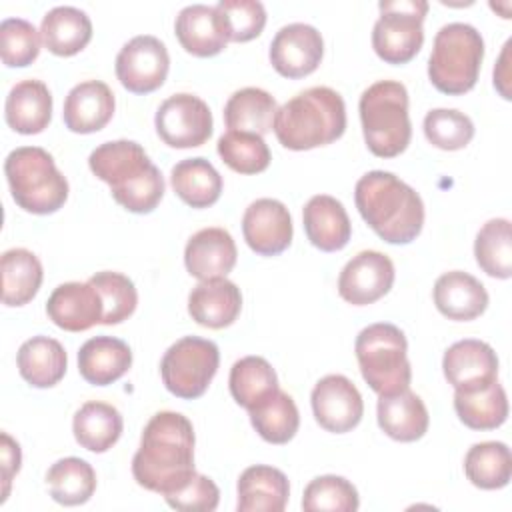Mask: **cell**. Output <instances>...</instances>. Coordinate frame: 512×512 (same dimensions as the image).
Wrapping results in <instances>:
<instances>
[{"label":"cell","mask_w":512,"mask_h":512,"mask_svg":"<svg viewBox=\"0 0 512 512\" xmlns=\"http://www.w3.org/2000/svg\"><path fill=\"white\" fill-rule=\"evenodd\" d=\"M316 422L334 434L356 428L364 414V402L354 382L342 374H328L316 382L310 394Z\"/></svg>","instance_id":"13"},{"label":"cell","mask_w":512,"mask_h":512,"mask_svg":"<svg viewBox=\"0 0 512 512\" xmlns=\"http://www.w3.org/2000/svg\"><path fill=\"white\" fill-rule=\"evenodd\" d=\"M176 196L192 208H208L222 194V176L206 158L180 160L170 172Z\"/></svg>","instance_id":"33"},{"label":"cell","mask_w":512,"mask_h":512,"mask_svg":"<svg viewBox=\"0 0 512 512\" xmlns=\"http://www.w3.org/2000/svg\"><path fill=\"white\" fill-rule=\"evenodd\" d=\"M354 202L364 222L388 244H410L422 232L424 202L392 172L364 174L356 182Z\"/></svg>","instance_id":"2"},{"label":"cell","mask_w":512,"mask_h":512,"mask_svg":"<svg viewBox=\"0 0 512 512\" xmlns=\"http://www.w3.org/2000/svg\"><path fill=\"white\" fill-rule=\"evenodd\" d=\"M238 512H282L290 484L282 470L266 464L246 468L238 478Z\"/></svg>","instance_id":"24"},{"label":"cell","mask_w":512,"mask_h":512,"mask_svg":"<svg viewBox=\"0 0 512 512\" xmlns=\"http://www.w3.org/2000/svg\"><path fill=\"white\" fill-rule=\"evenodd\" d=\"M376 416L384 434L398 442L420 440L430 424V416L422 398L410 388L390 396H380Z\"/></svg>","instance_id":"26"},{"label":"cell","mask_w":512,"mask_h":512,"mask_svg":"<svg viewBox=\"0 0 512 512\" xmlns=\"http://www.w3.org/2000/svg\"><path fill=\"white\" fill-rule=\"evenodd\" d=\"M194 470L192 422L172 410L154 414L144 426L140 448L132 458L134 480L162 496L182 488Z\"/></svg>","instance_id":"1"},{"label":"cell","mask_w":512,"mask_h":512,"mask_svg":"<svg viewBox=\"0 0 512 512\" xmlns=\"http://www.w3.org/2000/svg\"><path fill=\"white\" fill-rule=\"evenodd\" d=\"M88 282L98 290L102 298V304H104L102 324L106 326L120 324L134 314L138 304V292L134 282L128 276L120 272L104 270L90 276Z\"/></svg>","instance_id":"42"},{"label":"cell","mask_w":512,"mask_h":512,"mask_svg":"<svg viewBox=\"0 0 512 512\" xmlns=\"http://www.w3.org/2000/svg\"><path fill=\"white\" fill-rule=\"evenodd\" d=\"M508 50H510V40L504 44V50H502V54H500V60H498V64H496V68H494V86L500 90V94H502L506 100H510V92L506 90V84L510 82V74L506 72V70H508Z\"/></svg>","instance_id":"49"},{"label":"cell","mask_w":512,"mask_h":512,"mask_svg":"<svg viewBox=\"0 0 512 512\" xmlns=\"http://www.w3.org/2000/svg\"><path fill=\"white\" fill-rule=\"evenodd\" d=\"M12 200L30 214H52L68 198V180L52 154L38 146H20L4 160Z\"/></svg>","instance_id":"6"},{"label":"cell","mask_w":512,"mask_h":512,"mask_svg":"<svg viewBox=\"0 0 512 512\" xmlns=\"http://www.w3.org/2000/svg\"><path fill=\"white\" fill-rule=\"evenodd\" d=\"M442 370L454 390H478L498 380V356L490 344L466 338L444 352Z\"/></svg>","instance_id":"17"},{"label":"cell","mask_w":512,"mask_h":512,"mask_svg":"<svg viewBox=\"0 0 512 512\" xmlns=\"http://www.w3.org/2000/svg\"><path fill=\"white\" fill-rule=\"evenodd\" d=\"M454 410L464 426L472 430H494L508 418L506 390L498 380L478 390H456Z\"/></svg>","instance_id":"34"},{"label":"cell","mask_w":512,"mask_h":512,"mask_svg":"<svg viewBox=\"0 0 512 512\" xmlns=\"http://www.w3.org/2000/svg\"><path fill=\"white\" fill-rule=\"evenodd\" d=\"M464 472L476 488H504L512 478L510 448L496 440L474 444L464 456Z\"/></svg>","instance_id":"38"},{"label":"cell","mask_w":512,"mask_h":512,"mask_svg":"<svg viewBox=\"0 0 512 512\" xmlns=\"http://www.w3.org/2000/svg\"><path fill=\"white\" fill-rule=\"evenodd\" d=\"M88 166L110 186L112 198L134 214L152 212L164 196V178L134 140L104 142L92 150Z\"/></svg>","instance_id":"3"},{"label":"cell","mask_w":512,"mask_h":512,"mask_svg":"<svg viewBox=\"0 0 512 512\" xmlns=\"http://www.w3.org/2000/svg\"><path fill=\"white\" fill-rule=\"evenodd\" d=\"M214 8L228 42L254 40L266 26V10L258 0H220Z\"/></svg>","instance_id":"44"},{"label":"cell","mask_w":512,"mask_h":512,"mask_svg":"<svg viewBox=\"0 0 512 512\" xmlns=\"http://www.w3.org/2000/svg\"><path fill=\"white\" fill-rule=\"evenodd\" d=\"M242 310L240 288L226 280H200L188 296V314L204 328L220 330L238 318Z\"/></svg>","instance_id":"23"},{"label":"cell","mask_w":512,"mask_h":512,"mask_svg":"<svg viewBox=\"0 0 512 512\" xmlns=\"http://www.w3.org/2000/svg\"><path fill=\"white\" fill-rule=\"evenodd\" d=\"M46 314L66 332H84L102 324L104 304L90 282H64L50 294Z\"/></svg>","instance_id":"18"},{"label":"cell","mask_w":512,"mask_h":512,"mask_svg":"<svg viewBox=\"0 0 512 512\" xmlns=\"http://www.w3.org/2000/svg\"><path fill=\"white\" fill-rule=\"evenodd\" d=\"M124 420L118 408L106 402H86L82 404L72 420V432L76 442L96 454L110 450L122 436Z\"/></svg>","instance_id":"31"},{"label":"cell","mask_w":512,"mask_h":512,"mask_svg":"<svg viewBox=\"0 0 512 512\" xmlns=\"http://www.w3.org/2000/svg\"><path fill=\"white\" fill-rule=\"evenodd\" d=\"M40 54V32L22 18H6L0 24V56L10 68H24Z\"/></svg>","instance_id":"46"},{"label":"cell","mask_w":512,"mask_h":512,"mask_svg":"<svg viewBox=\"0 0 512 512\" xmlns=\"http://www.w3.org/2000/svg\"><path fill=\"white\" fill-rule=\"evenodd\" d=\"M156 132L170 148H196L212 136V112L208 104L188 92L172 94L156 110Z\"/></svg>","instance_id":"11"},{"label":"cell","mask_w":512,"mask_h":512,"mask_svg":"<svg viewBox=\"0 0 512 512\" xmlns=\"http://www.w3.org/2000/svg\"><path fill=\"white\" fill-rule=\"evenodd\" d=\"M222 162L238 174H258L270 166V150L262 136L228 130L216 144Z\"/></svg>","instance_id":"41"},{"label":"cell","mask_w":512,"mask_h":512,"mask_svg":"<svg viewBox=\"0 0 512 512\" xmlns=\"http://www.w3.org/2000/svg\"><path fill=\"white\" fill-rule=\"evenodd\" d=\"M394 264L378 250H362L346 262L338 276V294L352 306L380 300L394 284Z\"/></svg>","instance_id":"15"},{"label":"cell","mask_w":512,"mask_h":512,"mask_svg":"<svg viewBox=\"0 0 512 512\" xmlns=\"http://www.w3.org/2000/svg\"><path fill=\"white\" fill-rule=\"evenodd\" d=\"M174 32L180 46L198 58L216 56L228 44L216 8L206 4H190L182 8L176 16Z\"/></svg>","instance_id":"28"},{"label":"cell","mask_w":512,"mask_h":512,"mask_svg":"<svg viewBox=\"0 0 512 512\" xmlns=\"http://www.w3.org/2000/svg\"><path fill=\"white\" fill-rule=\"evenodd\" d=\"M20 376L34 388L56 386L68 366L64 346L50 336H32L26 340L16 354Z\"/></svg>","instance_id":"29"},{"label":"cell","mask_w":512,"mask_h":512,"mask_svg":"<svg viewBox=\"0 0 512 512\" xmlns=\"http://www.w3.org/2000/svg\"><path fill=\"white\" fill-rule=\"evenodd\" d=\"M484 58V40L480 32L464 22L442 26L428 58V78L444 94L460 96L476 86Z\"/></svg>","instance_id":"7"},{"label":"cell","mask_w":512,"mask_h":512,"mask_svg":"<svg viewBox=\"0 0 512 512\" xmlns=\"http://www.w3.org/2000/svg\"><path fill=\"white\" fill-rule=\"evenodd\" d=\"M40 36L52 54L74 56L92 40V22L80 8L56 6L42 18Z\"/></svg>","instance_id":"30"},{"label":"cell","mask_w":512,"mask_h":512,"mask_svg":"<svg viewBox=\"0 0 512 512\" xmlns=\"http://www.w3.org/2000/svg\"><path fill=\"white\" fill-rule=\"evenodd\" d=\"M380 18L372 28V48L388 64L410 62L424 44V0H384L378 4Z\"/></svg>","instance_id":"10"},{"label":"cell","mask_w":512,"mask_h":512,"mask_svg":"<svg viewBox=\"0 0 512 512\" xmlns=\"http://www.w3.org/2000/svg\"><path fill=\"white\" fill-rule=\"evenodd\" d=\"M46 486L58 504L78 506L92 498L96 490V472L86 460L68 456L48 468Z\"/></svg>","instance_id":"37"},{"label":"cell","mask_w":512,"mask_h":512,"mask_svg":"<svg viewBox=\"0 0 512 512\" xmlns=\"http://www.w3.org/2000/svg\"><path fill=\"white\" fill-rule=\"evenodd\" d=\"M276 110L278 106L270 92L248 86L236 90L228 98L224 106V122L228 130L264 136L274 128Z\"/></svg>","instance_id":"32"},{"label":"cell","mask_w":512,"mask_h":512,"mask_svg":"<svg viewBox=\"0 0 512 512\" xmlns=\"http://www.w3.org/2000/svg\"><path fill=\"white\" fill-rule=\"evenodd\" d=\"M220 352L212 340L184 336L162 356L160 376L168 392L182 400L200 398L218 372Z\"/></svg>","instance_id":"9"},{"label":"cell","mask_w":512,"mask_h":512,"mask_svg":"<svg viewBox=\"0 0 512 512\" xmlns=\"http://www.w3.org/2000/svg\"><path fill=\"white\" fill-rule=\"evenodd\" d=\"M242 234L256 254L276 256L292 242V216L280 200L258 198L242 216Z\"/></svg>","instance_id":"16"},{"label":"cell","mask_w":512,"mask_h":512,"mask_svg":"<svg viewBox=\"0 0 512 512\" xmlns=\"http://www.w3.org/2000/svg\"><path fill=\"white\" fill-rule=\"evenodd\" d=\"M324 54L322 34L304 22L282 26L270 42V64L284 78H304L312 74Z\"/></svg>","instance_id":"14"},{"label":"cell","mask_w":512,"mask_h":512,"mask_svg":"<svg viewBox=\"0 0 512 512\" xmlns=\"http://www.w3.org/2000/svg\"><path fill=\"white\" fill-rule=\"evenodd\" d=\"M248 412L254 430L270 444H286L298 432L300 414L296 402L280 388L266 402Z\"/></svg>","instance_id":"39"},{"label":"cell","mask_w":512,"mask_h":512,"mask_svg":"<svg viewBox=\"0 0 512 512\" xmlns=\"http://www.w3.org/2000/svg\"><path fill=\"white\" fill-rule=\"evenodd\" d=\"M474 256L478 266L492 278L512 276V234L510 220L492 218L476 234Z\"/></svg>","instance_id":"40"},{"label":"cell","mask_w":512,"mask_h":512,"mask_svg":"<svg viewBox=\"0 0 512 512\" xmlns=\"http://www.w3.org/2000/svg\"><path fill=\"white\" fill-rule=\"evenodd\" d=\"M170 68V56L162 40L140 34L128 40L116 56V76L132 94H150L158 90Z\"/></svg>","instance_id":"12"},{"label":"cell","mask_w":512,"mask_h":512,"mask_svg":"<svg viewBox=\"0 0 512 512\" xmlns=\"http://www.w3.org/2000/svg\"><path fill=\"white\" fill-rule=\"evenodd\" d=\"M360 506L358 490L342 476L326 474L310 480L304 488L302 510L306 512H356Z\"/></svg>","instance_id":"43"},{"label":"cell","mask_w":512,"mask_h":512,"mask_svg":"<svg viewBox=\"0 0 512 512\" xmlns=\"http://www.w3.org/2000/svg\"><path fill=\"white\" fill-rule=\"evenodd\" d=\"M2 446H0V452H2V498L0 502H6L8 498V492H10V482L12 478L18 474L20 470V464H22V452H20V446L16 440H12L10 434L2 432Z\"/></svg>","instance_id":"48"},{"label":"cell","mask_w":512,"mask_h":512,"mask_svg":"<svg viewBox=\"0 0 512 512\" xmlns=\"http://www.w3.org/2000/svg\"><path fill=\"white\" fill-rule=\"evenodd\" d=\"M424 134L440 150H462L474 138V124L460 110L434 108L424 116Z\"/></svg>","instance_id":"45"},{"label":"cell","mask_w":512,"mask_h":512,"mask_svg":"<svg viewBox=\"0 0 512 512\" xmlns=\"http://www.w3.org/2000/svg\"><path fill=\"white\" fill-rule=\"evenodd\" d=\"M346 130V104L328 86H312L288 102L274 116V134L288 150H312L332 144Z\"/></svg>","instance_id":"4"},{"label":"cell","mask_w":512,"mask_h":512,"mask_svg":"<svg viewBox=\"0 0 512 512\" xmlns=\"http://www.w3.org/2000/svg\"><path fill=\"white\" fill-rule=\"evenodd\" d=\"M164 500L176 510L212 512V510L218 508L220 490H218V486L214 484L212 478L196 472L182 488L166 494Z\"/></svg>","instance_id":"47"},{"label":"cell","mask_w":512,"mask_h":512,"mask_svg":"<svg viewBox=\"0 0 512 512\" xmlns=\"http://www.w3.org/2000/svg\"><path fill=\"white\" fill-rule=\"evenodd\" d=\"M230 394L246 410L266 402L278 390V376L262 356H244L230 368Z\"/></svg>","instance_id":"36"},{"label":"cell","mask_w":512,"mask_h":512,"mask_svg":"<svg viewBox=\"0 0 512 512\" xmlns=\"http://www.w3.org/2000/svg\"><path fill=\"white\" fill-rule=\"evenodd\" d=\"M2 302L24 306L40 290L44 272L38 256L26 248H10L2 254Z\"/></svg>","instance_id":"35"},{"label":"cell","mask_w":512,"mask_h":512,"mask_svg":"<svg viewBox=\"0 0 512 512\" xmlns=\"http://www.w3.org/2000/svg\"><path fill=\"white\" fill-rule=\"evenodd\" d=\"M6 124L18 134H40L52 118V94L42 80H22L12 86L4 104Z\"/></svg>","instance_id":"27"},{"label":"cell","mask_w":512,"mask_h":512,"mask_svg":"<svg viewBox=\"0 0 512 512\" xmlns=\"http://www.w3.org/2000/svg\"><path fill=\"white\" fill-rule=\"evenodd\" d=\"M238 250L228 230L212 226L190 236L184 248V264L190 276L198 280L226 278L236 266Z\"/></svg>","instance_id":"19"},{"label":"cell","mask_w":512,"mask_h":512,"mask_svg":"<svg viewBox=\"0 0 512 512\" xmlns=\"http://www.w3.org/2000/svg\"><path fill=\"white\" fill-rule=\"evenodd\" d=\"M432 296L438 312L456 322L474 320L488 308L484 284L462 270H450L438 276Z\"/></svg>","instance_id":"21"},{"label":"cell","mask_w":512,"mask_h":512,"mask_svg":"<svg viewBox=\"0 0 512 512\" xmlns=\"http://www.w3.org/2000/svg\"><path fill=\"white\" fill-rule=\"evenodd\" d=\"M114 108L116 100L106 82L84 80L68 92L62 118L70 132L92 134L102 130L112 120Z\"/></svg>","instance_id":"20"},{"label":"cell","mask_w":512,"mask_h":512,"mask_svg":"<svg viewBox=\"0 0 512 512\" xmlns=\"http://www.w3.org/2000/svg\"><path fill=\"white\" fill-rule=\"evenodd\" d=\"M132 366L130 346L114 336H94L80 346V376L94 386H108L120 380Z\"/></svg>","instance_id":"25"},{"label":"cell","mask_w":512,"mask_h":512,"mask_svg":"<svg viewBox=\"0 0 512 512\" xmlns=\"http://www.w3.org/2000/svg\"><path fill=\"white\" fill-rule=\"evenodd\" d=\"M362 134L368 150L378 158L402 154L412 138L408 116V90L396 80H378L358 102Z\"/></svg>","instance_id":"5"},{"label":"cell","mask_w":512,"mask_h":512,"mask_svg":"<svg viewBox=\"0 0 512 512\" xmlns=\"http://www.w3.org/2000/svg\"><path fill=\"white\" fill-rule=\"evenodd\" d=\"M354 350L362 378L378 396H390L410 386L408 342L398 326L388 322L366 326L356 336Z\"/></svg>","instance_id":"8"},{"label":"cell","mask_w":512,"mask_h":512,"mask_svg":"<svg viewBox=\"0 0 512 512\" xmlns=\"http://www.w3.org/2000/svg\"><path fill=\"white\" fill-rule=\"evenodd\" d=\"M302 222L310 244L322 252L342 250L352 234L344 204L328 194H316L306 202Z\"/></svg>","instance_id":"22"}]
</instances>
